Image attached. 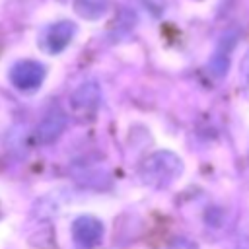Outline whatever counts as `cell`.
Here are the masks:
<instances>
[{"instance_id":"6da1fadb","label":"cell","mask_w":249,"mask_h":249,"mask_svg":"<svg viewBox=\"0 0 249 249\" xmlns=\"http://www.w3.org/2000/svg\"><path fill=\"white\" fill-rule=\"evenodd\" d=\"M183 171V161L173 152H156L148 156L140 165V179L156 189L169 187Z\"/></svg>"},{"instance_id":"7a4b0ae2","label":"cell","mask_w":249,"mask_h":249,"mask_svg":"<svg viewBox=\"0 0 249 249\" xmlns=\"http://www.w3.org/2000/svg\"><path fill=\"white\" fill-rule=\"evenodd\" d=\"M45 66L37 60H19L10 68V82L19 91H35L45 80Z\"/></svg>"},{"instance_id":"3957f363","label":"cell","mask_w":249,"mask_h":249,"mask_svg":"<svg viewBox=\"0 0 249 249\" xmlns=\"http://www.w3.org/2000/svg\"><path fill=\"white\" fill-rule=\"evenodd\" d=\"M103 239V226L93 216H80L72 224V241L78 249H93Z\"/></svg>"},{"instance_id":"277c9868","label":"cell","mask_w":249,"mask_h":249,"mask_svg":"<svg viewBox=\"0 0 249 249\" xmlns=\"http://www.w3.org/2000/svg\"><path fill=\"white\" fill-rule=\"evenodd\" d=\"M74 33H76V25L74 23L58 21V23H53V25L45 27V31L39 37V45H41L43 51H47L51 54H56V53L64 51L70 45Z\"/></svg>"},{"instance_id":"5b68a950","label":"cell","mask_w":249,"mask_h":249,"mask_svg":"<svg viewBox=\"0 0 249 249\" xmlns=\"http://www.w3.org/2000/svg\"><path fill=\"white\" fill-rule=\"evenodd\" d=\"M64 124H66V117L60 109H51L39 123L37 126V138L39 142L43 144H49L53 140H56L60 136V132L64 130Z\"/></svg>"},{"instance_id":"8992f818","label":"cell","mask_w":249,"mask_h":249,"mask_svg":"<svg viewBox=\"0 0 249 249\" xmlns=\"http://www.w3.org/2000/svg\"><path fill=\"white\" fill-rule=\"evenodd\" d=\"M97 101H99V89L95 84H84L80 86L74 95H72V105L76 111H89V109H95L97 107Z\"/></svg>"},{"instance_id":"52a82bcc","label":"cell","mask_w":249,"mask_h":249,"mask_svg":"<svg viewBox=\"0 0 249 249\" xmlns=\"http://www.w3.org/2000/svg\"><path fill=\"white\" fill-rule=\"evenodd\" d=\"M109 8V0H74V12L84 19H97Z\"/></svg>"},{"instance_id":"ba28073f","label":"cell","mask_w":249,"mask_h":249,"mask_svg":"<svg viewBox=\"0 0 249 249\" xmlns=\"http://www.w3.org/2000/svg\"><path fill=\"white\" fill-rule=\"evenodd\" d=\"M239 76H241V80H243V84L249 88V53L243 56V60H241V66H239Z\"/></svg>"}]
</instances>
